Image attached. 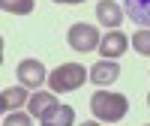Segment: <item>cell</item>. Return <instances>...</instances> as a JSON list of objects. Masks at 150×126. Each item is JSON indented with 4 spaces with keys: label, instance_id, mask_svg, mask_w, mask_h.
<instances>
[{
    "label": "cell",
    "instance_id": "cell-7",
    "mask_svg": "<svg viewBox=\"0 0 150 126\" xmlns=\"http://www.w3.org/2000/svg\"><path fill=\"white\" fill-rule=\"evenodd\" d=\"M120 78V66H117V60H99L90 66V81L99 84V87H105V84H114Z\"/></svg>",
    "mask_w": 150,
    "mask_h": 126
},
{
    "label": "cell",
    "instance_id": "cell-4",
    "mask_svg": "<svg viewBox=\"0 0 150 126\" xmlns=\"http://www.w3.org/2000/svg\"><path fill=\"white\" fill-rule=\"evenodd\" d=\"M15 75H18L21 87H30V90H39L42 84H48V69L42 66V60H33V57L21 60L18 69H15Z\"/></svg>",
    "mask_w": 150,
    "mask_h": 126
},
{
    "label": "cell",
    "instance_id": "cell-6",
    "mask_svg": "<svg viewBox=\"0 0 150 126\" xmlns=\"http://www.w3.org/2000/svg\"><path fill=\"white\" fill-rule=\"evenodd\" d=\"M126 45H129V39H126L120 30H108V33L102 36L99 54H102V60H117L123 51H126Z\"/></svg>",
    "mask_w": 150,
    "mask_h": 126
},
{
    "label": "cell",
    "instance_id": "cell-11",
    "mask_svg": "<svg viewBox=\"0 0 150 126\" xmlns=\"http://www.w3.org/2000/svg\"><path fill=\"white\" fill-rule=\"evenodd\" d=\"M39 123L42 126H75V111H72V105H60L57 102Z\"/></svg>",
    "mask_w": 150,
    "mask_h": 126
},
{
    "label": "cell",
    "instance_id": "cell-3",
    "mask_svg": "<svg viewBox=\"0 0 150 126\" xmlns=\"http://www.w3.org/2000/svg\"><path fill=\"white\" fill-rule=\"evenodd\" d=\"M66 42H69L72 51L87 54V51H96V48L102 45V36H99V30L93 27V24L78 21V24H72V27L66 30Z\"/></svg>",
    "mask_w": 150,
    "mask_h": 126
},
{
    "label": "cell",
    "instance_id": "cell-14",
    "mask_svg": "<svg viewBox=\"0 0 150 126\" xmlns=\"http://www.w3.org/2000/svg\"><path fill=\"white\" fill-rule=\"evenodd\" d=\"M3 126H33V117L24 114V111H12V114H6Z\"/></svg>",
    "mask_w": 150,
    "mask_h": 126
},
{
    "label": "cell",
    "instance_id": "cell-5",
    "mask_svg": "<svg viewBox=\"0 0 150 126\" xmlns=\"http://www.w3.org/2000/svg\"><path fill=\"white\" fill-rule=\"evenodd\" d=\"M120 6L123 3H114V0H99V3H96V21L102 24V27H108V30H117L123 15H126Z\"/></svg>",
    "mask_w": 150,
    "mask_h": 126
},
{
    "label": "cell",
    "instance_id": "cell-16",
    "mask_svg": "<svg viewBox=\"0 0 150 126\" xmlns=\"http://www.w3.org/2000/svg\"><path fill=\"white\" fill-rule=\"evenodd\" d=\"M147 105H150V93H147Z\"/></svg>",
    "mask_w": 150,
    "mask_h": 126
},
{
    "label": "cell",
    "instance_id": "cell-2",
    "mask_svg": "<svg viewBox=\"0 0 150 126\" xmlns=\"http://www.w3.org/2000/svg\"><path fill=\"white\" fill-rule=\"evenodd\" d=\"M90 78L81 63H60L54 72H48V87L51 93H69V90H78V87Z\"/></svg>",
    "mask_w": 150,
    "mask_h": 126
},
{
    "label": "cell",
    "instance_id": "cell-10",
    "mask_svg": "<svg viewBox=\"0 0 150 126\" xmlns=\"http://www.w3.org/2000/svg\"><path fill=\"white\" fill-rule=\"evenodd\" d=\"M30 102V96H27V87H6L3 93H0V105H3L6 114H12V111H18Z\"/></svg>",
    "mask_w": 150,
    "mask_h": 126
},
{
    "label": "cell",
    "instance_id": "cell-8",
    "mask_svg": "<svg viewBox=\"0 0 150 126\" xmlns=\"http://www.w3.org/2000/svg\"><path fill=\"white\" fill-rule=\"evenodd\" d=\"M123 12H126L138 27L150 30V0H123Z\"/></svg>",
    "mask_w": 150,
    "mask_h": 126
},
{
    "label": "cell",
    "instance_id": "cell-1",
    "mask_svg": "<svg viewBox=\"0 0 150 126\" xmlns=\"http://www.w3.org/2000/svg\"><path fill=\"white\" fill-rule=\"evenodd\" d=\"M90 111L99 123H117L126 117L129 111V102L123 93H111V90H96L90 96Z\"/></svg>",
    "mask_w": 150,
    "mask_h": 126
},
{
    "label": "cell",
    "instance_id": "cell-13",
    "mask_svg": "<svg viewBox=\"0 0 150 126\" xmlns=\"http://www.w3.org/2000/svg\"><path fill=\"white\" fill-rule=\"evenodd\" d=\"M132 48H135L138 54L150 57V30H135V33H132Z\"/></svg>",
    "mask_w": 150,
    "mask_h": 126
},
{
    "label": "cell",
    "instance_id": "cell-12",
    "mask_svg": "<svg viewBox=\"0 0 150 126\" xmlns=\"http://www.w3.org/2000/svg\"><path fill=\"white\" fill-rule=\"evenodd\" d=\"M0 6L3 12H12V15H30L33 12V0H0Z\"/></svg>",
    "mask_w": 150,
    "mask_h": 126
},
{
    "label": "cell",
    "instance_id": "cell-9",
    "mask_svg": "<svg viewBox=\"0 0 150 126\" xmlns=\"http://www.w3.org/2000/svg\"><path fill=\"white\" fill-rule=\"evenodd\" d=\"M54 105H57V96H54V93H42V90H36V93L30 96V102H27V114L36 117V120H42Z\"/></svg>",
    "mask_w": 150,
    "mask_h": 126
},
{
    "label": "cell",
    "instance_id": "cell-15",
    "mask_svg": "<svg viewBox=\"0 0 150 126\" xmlns=\"http://www.w3.org/2000/svg\"><path fill=\"white\" fill-rule=\"evenodd\" d=\"M54 3H66V6H75V3H84V0H54Z\"/></svg>",
    "mask_w": 150,
    "mask_h": 126
}]
</instances>
